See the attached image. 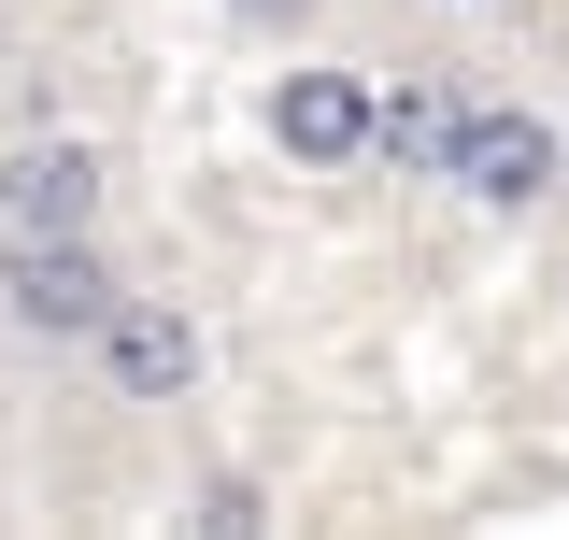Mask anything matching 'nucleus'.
Masks as SVG:
<instances>
[{"mask_svg": "<svg viewBox=\"0 0 569 540\" xmlns=\"http://www.w3.org/2000/svg\"><path fill=\"white\" fill-rule=\"evenodd\" d=\"M370 114H385L370 71H284L271 86V142L299 171H356V157H370Z\"/></svg>", "mask_w": 569, "mask_h": 540, "instance_id": "f257e3e1", "label": "nucleus"}, {"mask_svg": "<svg viewBox=\"0 0 569 540\" xmlns=\"http://www.w3.org/2000/svg\"><path fill=\"white\" fill-rule=\"evenodd\" d=\"M441 186H470L485 213H527L556 186V129L541 114H456V157H441Z\"/></svg>", "mask_w": 569, "mask_h": 540, "instance_id": "20e7f679", "label": "nucleus"}, {"mask_svg": "<svg viewBox=\"0 0 569 540\" xmlns=\"http://www.w3.org/2000/svg\"><path fill=\"white\" fill-rule=\"evenodd\" d=\"M100 370H114V399H186L200 384V328L171 299H114L100 313Z\"/></svg>", "mask_w": 569, "mask_h": 540, "instance_id": "39448f33", "label": "nucleus"}, {"mask_svg": "<svg viewBox=\"0 0 569 540\" xmlns=\"http://www.w3.org/2000/svg\"><path fill=\"white\" fill-rule=\"evenodd\" d=\"M0 299H14V328H43V341H100V313H114L129 284L86 257V242H14V257H0Z\"/></svg>", "mask_w": 569, "mask_h": 540, "instance_id": "f03ea898", "label": "nucleus"}, {"mask_svg": "<svg viewBox=\"0 0 569 540\" xmlns=\"http://www.w3.org/2000/svg\"><path fill=\"white\" fill-rule=\"evenodd\" d=\"M242 14H299V0H242Z\"/></svg>", "mask_w": 569, "mask_h": 540, "instance_id": "0eeeda50", "label": "nucleus"}, {"mask_svg": "<svg viewBox=\"0 0 569 540\" xmlns=\"http://www.w3.org/2000/svg\"><path fill=\"white\" fill-rule=\"evenodd\" d=\"M456 114H470V100H456L441 71H399V86H385V114H370V157H399V171H441V157H456Z\"/></svg>", "mask_w": 569, "mask_h": 540, "instance_id": "423d86ee", "label": "nucleus"}, {"mask_svg": "<svg viewBox=\"0 0 569 540\" xmlns=\"http://www.w3.org/2000/svg\"><path fill=\"white\" fill-rule=\"evenodd\" d=\"M86 213H100V157L86 142H14L0 157V228L14 242H86Z\"/></svg>", "mask_w": 569, "mask_h": 540, "instance_id": "7ed1b4c3", "label": "nucleus"}]
</instances>
